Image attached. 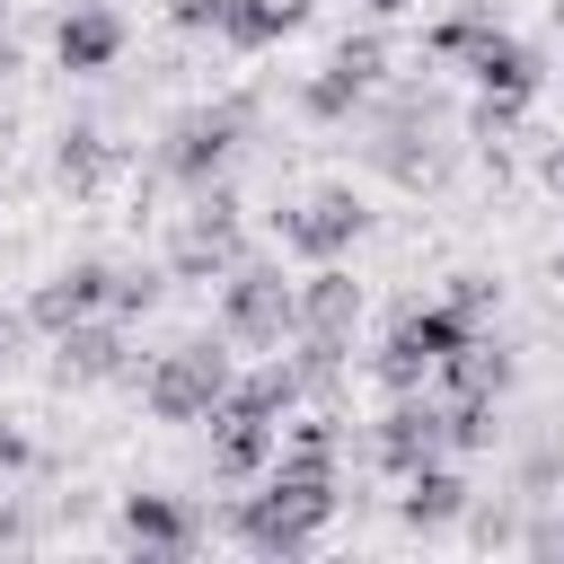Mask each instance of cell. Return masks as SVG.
<instances>
[{"label":"cell","mask_w":564,"mask_h":564,"mask_svg":"<svg viewBox=\"0 0 564 564\" xmlns=\"http://www.w3.org/2000/svg\"><path fill=\"white\" fill-rule=\"evenodd\" d=\"M115 167H123V150H115L97 123H70V132L53 141V176H62V194H106Z\"/></svg>","instance_id":"9a60e30c"},{"label":"cell","mask_w":564,"mask_h":564,"mask_svg":"<svg viewBox=\"0 0 564 564\" xmlns=\"http://www.w3.org/2000/svg\"><path fill=\"white\" fill-rule=\"evenodd\" d=\"M555 555H564V520H555Z\"/></svg>","instance_id":"e575fe53"},{"label":"cell","mask_w":564,"mask_h":564,"mask_svg":"<svg viewBox=\"0 0 564 564\" xmlns=\"http://www.w3.org/2000/svg\"><path fill=\"white\" fill-rule=\"evenodd\" d=\"M238 256H247V238H220V229H203V220H176V238H167V282H220Z\"/></svg>","instance_id":"2e32d148"},{"label":"cell","mask_w":564,"mask_h":564,"mask_svg":"<svg viewBox=\"0 0 564 564\" xmlns=\"http://www.w3.org/2000/svg\"><path fill=\"white\" fill-rule=\"evenodd\" d=\"M35 467H44V449H35V441L0 414V476H35Z\"/></svg>","instance_id":"f1b7e54d"},{"label":"cell","mask_w":564,"mask_h":564,"mask_svg":"<svg viewBox=\"0 0 564 564\" xmlns=\"http://www.w3.org/2000/svg\"><path fill=\"white\" fill-rule=\"evenodd\" d=\"M9 70H18V44H9V35H0V79H9Z\"/></svg>","instance_id":"836d02e7"},{"label":"cell","mask_w":564,"mask_h":564,"mask_svg":"<svg viewBox=\"0 0 564 564\" xmlns=\"http://www.w3.org/2000/svg\"><path fill=\"white\" fill-rule=\"evenodd\" d=\"M361 106H370V97H361L335 62H326L317 79H300V115H308V123H344V115H361Z\"/></svg>","instance_id":"44dd1931"},{"label":"cell","mask_w":564,"mask_h":564,"mask_svg":"<svg viewBox=\"0 0 564 564\" xmlns=\"http://www.w3.org/2000/svg\"><path fill=\"white\" fill-rule=\"evenodd\" d=\"M53 379L70 388H88V379H123V335H115V317L97 308V317H70L62 335H53Z\"/></svg>","instance_id":"8fae6325"},{"label":"cell","mask_w":564,"mask_h":564,"mask_svg":"<svg viewBox=\"0 0 564 564\" xmlns=\"http://www.w3.org/2000/svg\"><path fill=\"white\" fill-rule=\"evenodd\" d=\"M300 26H308V0H229V18H220V35L238 53H264V44H282Z\"/></svg>","instance_id":"ac0fdd59"},{"label":"cell","mask_w":564,"mask_h":564,"mask_svg":"<svg viewBox=\"0 0 564 564\" xmlns=\"http://www.w3.org/2000/svg\"><path fill=\"white\" fill-rule=\"evenodd\" d=\"M273 229H282V247H291V256L335 264V256H352V238L370 229V203H361L352 185H317V194H308V203H291Z\"/></svg>","instance_id":"5b68a950"},{"label":"cell","mask_w":564,"mask_h":564,"mask_svg":"<svg viewBox=\"0 0 564 564\" xmlns=\"http://www.w3.org/2000/svg\"><path fill=\"white\" fill-rule=\"evenodd\" d=\"M432 379H441L449 397H502V388H511V352H502L494 335H467V344H458Z\"/></svg>","instance_id":"e0dca14e"},{"label":"cell","mask_w":564,"mask_h":564,"mask_svg":"<svg viewBox=\"0 0 564 564\" xmlns=\"http://www.w3.org/2000/svg\"><path fill=\"white\" fill-rule=\"evenodd\" d=\"M467 79H476V97H511V106H529L538 97V79H546V62H538V44H520V35H476V53H467Z\"/></svg>","instance_id":"9c48e42d"},{"label":"cell","mask_w":564,"mask_h":564,"mask_svg":"<svg viewBox=\"0 0 564 564\" xmlns=\"http://www.w3.org/2000/svg\"><path fill=\"white\" fill-rule=\"evenodd\" d=\"M229 397H238V405H256V414H273V423H291V414L308 405V388H300V370H291L282 352H273V361H256L247 379H229Z\"/></svg>","instance_id":"d6986e66"},{"label":"cell","mask_w":564,"mask_h":564,"mask_svg":"<svg viewBox=\"0 0 564 564\" xmlns=\"http://www.w3.org/2000/svg\"><path fill=\"white\" fill-rule=\"evenodd\" d=\"M167 300V264H115V291H106V317H150Z\"/></svg>","instance_id":"7402d4cb"},{"label":"cell","mask_w":564,"mask_h":564,"mask_svg":"<svg viewBox=\"0 0 564 564\" xmlns=\"http://www.w3.org/2000/svg\"><path fill=\"white\" fill-rule=\"evenodd\" d=\"M538 176H546V185H555V194H564V141H555V150H546V159H538Z\"/></svg>","instance_id":"4dcf8cb0"},{"label":"cell","mask_w":564,"mask_h":564,"mask_svg":"<svg viewBox=\"0 0 564 564\" xmlns=\"http://www.w3.org/2000/svg\"><path fill=\"white\" fill-rule=\"evenodd\" d=\"M123 9H106V0H70V18L53 26V53H62V70H106V62H123Z\"/></svg>","instance_id":"7c38bea8"},{"label":"cell","mask_w":564,"mask_h":564,"mask_svg":"<svg viewBox=\"0 0 564 564\" xmlns=\"http://www.w3.org/2000/svg\"><path fill=\"white\" fill-rule=\"evenodd\" d=\"M458 520H467V538H476V546H520V520H511V502H467Z\"/></svg>","instance_id":"d4e9b609"},{"label":"cell","mask_w":564,"mask_h":564,"mask_svg":"<svg viewBox=\"0 0 564 564\" xmlns=\"http://www.w3.org/2000/svg\"><path fill=\"white\" fill-rule=\"evenodd\" d=\"M423 458H449V405L414 388V397H397V405L379 414L370 467H379V476H405V467H423Z\"/></svg>","instance_id":"8992f818"},{"label":"cell","mask_w":564,"mask_h":564,"mask_svg":"<svg viewBox=\"0 0 564 564\" xmlns=\"http://www.w3.org/2000/svg\"><path fill=\"white\" fill-rule=\"evenodd\" d=\"M0 9H9V0H0Z\"/></svg>","instance_id":"d590c367"},{"label":"cell","mask_w":564,"mask_h":564,"mask_svg":"<svg viewBox=\"0 0 564 564\" xmlns=\"http://www.w3.org/2000/svg\"><path fill=\"white\" fill-rule=\"evenodd\" d=\"M449 405V449H494V397H441Z\"/></svg>","instance_id":"cb8c5ba5"},{"label":"cell","mask_w":564,"mask_h":564,"mask_svg":"<svg viewBox=\"0 0 564 564\" xmlns=\"http://www.w3.org/2000/svg\"><path fill=\"white\" fill-rule=\"evenodd\" d=\"M18 326H26V317H0V361H9V344H18Z\"/></svg>","instance_id":"d6a6232c"},{"label":"cell","mask_w":564,"mask_h":564,"mask_svg":"<svg viewBox=\"0 0 564 564\" xmlns=\"http://www.w3.org/2000/svg\"><path fill=\"white\" fill-rule=\"evenodd\" d=\"M123 538H132L141 555H185V546L203 538V520H194V502H176V494H123Z\"/></svg>","instance_id":"5bb4252c"},{"label":"cell","mask_w":564,"mask_h":564,"mask_svg":"<svg viewBox=\"0 0 564 564\" xmlns=\"http://www.w3.org/2000/svg\"><path fill=\"white\" fill-rule=\"evenodd\" d=\"M247 123H256V97H220V106H185L176 123H167V141H159V176H176V185H212L229 159H238V141H247Z\"/></svg>","instance_id":"277c9868"},{"label":"cell","mask_w":564,"mask_h":564,"mask_svg":"<svg viewBox=\"0 0 564 564\" xmlns=\"http://www.w3.org/2000/svg\"><path fill=\"white\" fill-rule=\"evenodd\" d=\"M555 476H564V449H555V441H538V449L520 458V502H546V494H555Z\"/></svg>","instance_id":"484cf974"},{"label":"cell","mask_w":564,"mask_h":564,"mask_svg":"<svg viewBox=\"0 0 564 564\" xmlns=\"http://www.w3.org/2000/svg\"><path fill=\"white\" fill-rule=\"evenodd\" d=\"M273 449H282V423H273V414H256V405H238V397L212 405V476L256 485V476L273 467Z\"/></svg>","instance_id":"52a82bcc"},{"label":"cell","mask_w":564,"mask_h":564,"mask_svg":"<svg viewBox=\"0 0 564 564\" xmlns=\"http://www.w3.org/2000/svg\"><path fill=\"white\" fill-rule=\"evenodd\" d=\"M476 35H494V0H467V9L432 18V26H423V53H432V62H467Z\"/></svg>","instance_id":"ffe728a7"},{"label":"cell","mask_w":564,"mask_h":564,"mask_svg":"<svg viewBox=\"0 0 564 564\" xmlns=\"http://www.w3.org/2000/svg\"><path fill=\"white\" fill-rule=\"evenodd\" d=\"M397 485H405V494H397V520H405V529H449V520L476 502L467 476H458L449 458H423V467H405Z\"/></svg>","instance_id":"4fadbf2b"},{"label":"cell","mask_w":564,"mask_h":564,"mask_svg":"<svg viewBox=\"0 0 564 564\" xmlns=\"http://www.w3.org/2000/svg\"><path fill=\"white\" fill-rule=\"evenodd\" d=\"M220 335H229L238 352H282V344L300 335V308H291V282H282V264H256V256H238V264L220 273Z\"/></svg>","instance_id":"7a4b0ae2"},{"label":"cell","mask_w":564,"mask_h":564,"mask_svg":"<svg viewBox=\"0 0 564 564\" xmlns=\"http://www.w3.org/2000/svg\"><path fill=\"white\" fill-rule=\"evenodd\" d=\"M494 300H502V282H494V273H449V308H458V317H485Z\"/></svg>","instance_id":"4316f807"},{"label":"cell","mask_w":564,"mask_h":564,"mask_svg":"<svg viewBox=\"0 0 564 564\" xmlns=\"http://www.w3.org/2000/svg\"><path fill=\"white\" fill-rule=\"evenodd\" d=\"M220 18H229V0H167L176 35H220Z\"/></svg>","instance_id":"83f0119b"},{"label":"cell","mask_w":564,"mask_h":564,"mask_svg":"<svg viewBox=\"0 0 564 564\" xmlns=\"http://www.w3.org/2000/svg\"><path fill=\"white\" fill-rule=\"evenodd\" d=\"M238 344L212 326V335H185L176 352H159L150 370H141V405L159 414V423H212V405L229 397V379H238V361H229Z\"/></svg>","instance_id":"6da1fadb"},{"label":"cell","mask_w":564,"mask_h":564,"mask_svg":"<svg viewBox=\"0 0 564 564\" xmlns=\"http://www.w3.org/2000/svg\"><path fill=\"white\" fill-rule=\"evenodd\" d=\"M361 9H370V18H405L414 0H361Z\"/></svg>","instance_id":"1f68e13d"},{"label":"cell","mask_w":564,"mask_h":564,"mask_svg":"<svg viewBox=\"0 0 564 564\" xmlns=\"http://www.w3.org/2000/svg\"><path fill=\"white\" fill-rule=\"evenodd\" d=\"M291 308H300V335L352 344V326H361V282H352L344 264H317L308 282H291Z\"/></svg>","instance_id":"30bf717a"},{"label":"cell","mask_w":564,"mask_h":564,"mask_svg":"<svg viewBox=\"0 0 564 564\" xmlns=\"http://www.w3.org/2000/svg\"><path fill=\"white\" fill-rule=\"evenodd\" d=\"M335 70H344V79H352L361 97H370V88H388V35H379V26L344 35V44H335Z\"/></svg>","instance_id":"603a6c76"},{"label":"cell","mask_w":564,"mask_h":564,"mask_svg":"<svg viewBox=\"0 0 564 564\" xmlns=\"http://www.w3.org/2000/svg\"><path fill=\"white\" fill-rule=\"evenodd\" d=\"M106 291H115V264H97V256H79V264H62L53 282H35L18 317H26L35 335H62L70 317H97V308H106Z\"/></svg>","instance_id":"ba28073f"},{"label":"cell","mask_w":564,"mask_h":564,"mask_svg":"<svg viewBox=\"0 0 564 564\" xmlns=\"http://www.w3.org/2000/svg\"><path fill=\"white\" fill-rule=\"evenodd\" d=\"M26 538H35V511H26V494L0 476V546H26Z\"/></svg>","instance_id":"f546056e"},{"label":"cell","mask_w":564,"mask_h":564,"mask_svg":"<svg viewBox=\"0 0 564 564\" xmlns=\"http://www.w3.org/2000/svg\"><path fill=\"white\" fill-rule=\"evenodd\" d=\"M476 335V317H458L449 300H432V308H397V326H388V344H379V388L388 397H414V388H432V370L458 352Z\"/></svg>","instance_id":"3957f363"}]
</instances>
